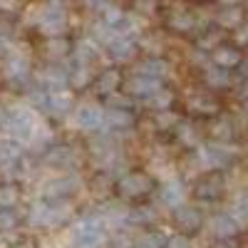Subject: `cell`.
<instances>
[{"mask_svg":"<svg viewBox=\"0 0 248 248\" xmlns=\"http://www.w3.org/2000/svg\"><path fill=\"white\" fill-rule=\"evenodd\" d=\"M20 159V147H17V141H5L3 147H0V164L3 167H15Z\"/></svg>","mask_w":248,"mask_h":248,"instance_id":"30","label":"cell"},{"mask_svg":"<svg viewBox=\"0 0 248 248\" xmlns=\"http://www.w3.org/2000/svg\"><path fill=\"white\" fill-rule=\"evenodd\" d=\"M70 216V206L65 201H47V199H40L30 206L28 218L32 226L37 229H52V226L65 223Z\"/></svg>","mask_w":248,"mask_h":248,"instance_id":"2","label":"cell"},{"mask_svg":"<svg viewBox=\"0 0 248 248\" xmlns=\"http://www.w3.org/2000/svg\"><path fill=\"white\" fill-rule=\"evenodd\" d=\"M214 65L221 70H231L236 65H241V52L236 47H216L214 50Z\"/></svg>","mask_w":248,"mask_h":248,"instance_id":"21","label":"cell"},{"mask_svg":"<svg viewBox=\"0 0 248 248\" xmlns=\"http://www.w3.org/2000/svg\"><path fill=\"white\" fill-rule=\"evenodd\" d=\"M201 164L209 169H223L231 164V152L223 147V144H209V147H201L199 149Z\"/></svg>","mask_w":248,"mask_h":248,"instance_id":"10","label":"cell"},{"mask_svg":"<svg viewBox=\"0 0 248 248\" xmlns=\"http://www.w3.org/2000/svg\"><path fill=\"white\" fill-rule=\"evenodd\" d=\"M154 189H156L154 176L141 171V169H134V171H127V174H122L117 179L114 196L119 201H141V199H147Z\"/></svg>","mask_w":248,"mask_h":248,"instance_id":"1","label":"cell"},{"mask_svg":"<svg viewBox=\"0 0 248 248\" xmlns=\"http://www.w3.org/2000/svg\"><path fill=\"white\" fill-rule=\"evenodd\" d=\"M107 246V233L105 223L97 216L79 218L72 229V248H105Z\"/></svg>","mask_w":248,"mask_h":248,"instance_id":"3","label":"cell"},{"mask_svg":"<svg viewBox=\"0 0 248 248\" xmlns=\"http://www.w3.org/2000/svg\"><path fill=\"white\" fill-rule=\"evenodd\" d=\"M223 191H226V181L221 174H206L194 186V196L199 201H218L223 199Z\"/></svg>","mask_w":248,"mask_h":248,"instance_id":"6","label":"cell"},{"mask_svg":"<svg viewBox=\"0 0 248 248\" xmlns=\"http://www.w3.org/2000/svg\"><path fill=\"white\" fill-rule=\"evenodd\" d=\"M107 122V114L99 105H79L75 109V124L85 132H97Z\"/></svg>","mask_w":248,"mask_h":248,"instance_id":"7","label":"cell"},{"mask_svg":"<svg viewBox=\"0 0 248 248\" xmlns=\"http://www.w3.org/2000/svg\"><path fill=\"white\" fill-rule=\"evenodd\" d=\"M184 199H186V191H184V186L179 181H169V184H164V189H161V203L164 206H169V209H181L184 206Z\"/></svg>","mask_w":248,"mask_h":248,"instance_id":"17","label":"cell"},{"mask_svg":"<svg viewBox=\"0 0 248 248\" xmlns=\"http://www.w3.org/2000/svg\"><path fill=\"white\" fill-rule=\"evenodd\" d=\"M236 40H238V45H248V23L238 30V35H236Z\"/></svg>","mask_w":248,"mask_h":248,"instance_id":"44","label":"cell"},{"mask_svg":"<svg viewBox=\"0 0 248 248\" xmlns=\"http://www.w3.org/2000/svg\"><path fill=\"white\" fill-rule=\"evenodd\" d=\"M107 124H112L114 129H132L134 127V114L127 107H112L107 112Z\"/></svg>","mask_w":248,"mask_h":248,"instance_id":"23","label":"cell"},{"mask_svg":"<svg viewBox=\"0 0 248 248\" xmlns=\"http://www.w3.org/2000/svg\"><path fill=\"white\" fill-rule=\"evenodd\" d=\"M92 35H94L97 43H102V45H109L112 40L119 35V30H117V28H112V25H107V23H102V20H99V23L92 28Z\"/></svg>","mask_w":248,"mask_h":248,"instance_id":"33","label":"cell"},{"mask_svg":"<svg viewBox=\"0 0 248 248\" xmlns=\"http://www.w3.org/2000/svg\"><path fill=\"white\" fill-rule=\"evenodd\" d=\"M174 223H176V229L184 233V236H191L201 229V223H203V216L201 211L196 209V206H181V209H176L174 214Z\"/></svg>","mask_w":248,"mask_h":248,"instance_id":"9","label":"cell"},{"mask_svg":"<svg viewBox=\"0 0 248 248\" xmlns=\"http://www.w3.org/2000/svg\"><path fill=\"white\" fill-rule=\"evenodd\" d=\"M167 248H191V241H189V236L176 233V236L167 238Z\"/></svg>","mask_w":248,"mask_h":248,"instance_id":"42","label":"cell"},{"mask_svg":"<svg viewBox=\"0 0 248 248\" xmlns=\"http://www.w3.org/2000/svg\"><path fill=\"white\" fill-rule=\"evenodd\" d=\"M154 209H149V206H147V209H134L132 214H129V221L132 223H139V226H144V223H152L154 221Z\"/></svg>","mask_w":248,"mask_h":248,"instance_id":"41","label":"cell"},{"mask_svg":"<svg viewBox=\"0 0 248 248\" xmlns=\"http://www.w3.org/2000/svg\"><path fill=\"white\" fill-rule=\"evenodd\" d=\"M77 154L72 147H67V144H55V147H50L45 152V161L50 164V167H57V169H72Z\"/></svg>","mask_w":248,"mask_h":248,"instance_id":"12","label":"cell"},{"mask_svg":"<svg viewBox=\"0 0 248 248\" xmlns=\"http://www.w3.org/2000/svg\"><path fill=\"white\" fill-rule=\"evenodd\" d=\"M20 8H23V0H0V13H5V15H13Z\"/></svg>","mask_w":248,"mask_h":248,"instance_id":"43","label":"cell"},{"mask_svg":"<svg viewBox=\"0 0 248 248\" xmlns=\"http://www.w3.org/2000/svg\"><path fill=\"white\" fill-rule=\"evenodd\" d=\"M107 50H109L114 62H129L137 55V43H134V37H129V35H117L107 45Z\"/></svg>","mask_w":248,"mask_h":248,"instance_id":"13","label":"cell"},{"mask_svg":"<svg viewBox=\"0 0 248 248\" xmlns=\"http://www.w3.org/2000/svg\"><path fill=\"white\" fill-rule=\"evenodd\" d=\"M75 47H72V43L65 37V35H60V37H47L45 40V55L50 57V60H65L70 52H72Z\"/></svg>","mask_w":248,"mask_h":248,"instance_id":"18","label":"cell"},{"mask_svg":"<svg viewBox=\"0 0 248 248\" xmlns=\"http://www.w3.org/2000/svg\"><path fill=\"white\" fill-rule=\"evenodd\" d=\"M209 134H211V139H214L216 144H229V141L233 139V124H231V119H229V117L214 119Z\"/></svg>","mask_w":248,"mask_h":248,"instance_id":"22","label":"cell"},{"mask_svg":"<svg viewBox=\"0 0 248 248\" xmlns=\"http://www.w3.org/2000/svg\"><path fill=\"white\" fill-rule=\"evenodd\" d=\"M154 124H156V129H174V127H179L176 114H171L169 109H167V112H156Z\"/></svg>","mask_w":248,"mask_h":248,"instance_id":"40","label":"cell"},{"mask_svg":"<svg viewBox=\"0 0 248 248\" xmlns=\"http://www.w3.org/2000/svg\"><path fill=\"white\" fill-rule=\"evenodd\" d=\"M5 77H8V82H13V85H25V82L30 79V65H28V60L20 57V55H13L5 62Z\"/></svg>","mask_w":248,"mask_h":248,"instance_id":"15","label":"cell"},{"mask_svg":"<svg viewBox=\"0 0 248 248\" xmlns=\"http://www.w3.org/2000/svg\"><path fill=\"white\" fill-rule=\"evenodd\" d=\"M169 72V67H167V62L164 60H159V57H149V60H144L141 65H139V75H144V77H154V79H161L164 75Z\"/></svg>","mask_w":248,"mask_h":248,"instance_id":"25","label":"cell"},{"mask_svg":"<svg viewBox=\"0 0 248 248\" xmlns=\"http://www.w3.org/2000/svg\"><path fill=\"white\" fill-rule=\"evenodd\" d=\"M94 57V47L90 43H82L75 47V60H77V65H90Z\"/></svg>","mask_w":248,"mask_h":248,"instance_id":"39","label":"cell"},{"mask_svg":"<svg viewBox=\"0 0 248 248\" xmlns=\"http://www.w3.org/2000/svg\"><path fill=\"white\" fill-rule=\"evenodd\" d=\"M179 141L184 144V147H196L199 144V134H196V129L191 127V124H179Z\"/></svg>","mask_w":248,"mask_h":248,"instance_id":"36","label":"cell"},{"mask_svg":"<svg viewBox=\"0 0 248 248\" xmlns=\"http://www.w3.org/2000/svg\"><path fill=\"white\" fill-rule=\"evenodd\" d=\"M119 87H122V75H119V70H114V67L99 72L97 79H94V90H97V94H102V97H112Z\"/></svg>","mask_w":248,"mask_h":248,"instance_id":"16","label":"cell"},{"mask_svg":"<svg viewBox=\"0 0 248 248\" xmlns=\"http://www.w3.org/2000/svg\"><path fill=\"white\" fill-rule=\"evenodd\" d=\"M241 97L248 99V79H246V85H243V90H241Z\"/></svg>","mask_w":248,"mask_h":248,"instance_id":"46","label":"cell"},{"mask_svg":"<svg viewBox=\"0 0 248 248\" xmlns=\"http://www.w3.org/2000/svg\"><path fill=\"white\" fill-rule=\"evenodd\" d=\"M77 189V179L75 176H57V179H50L45 186H43V199L47 201H67Z\"/></svg>","mask_w":248,"mask_h":248,"instance_id":"8","label":"cell"},{"mask_svg":"<svg viewBox=\"0 0 248 248\" xmlns=\"http://www.w3.org/2000/svg\"><path fill=\"white\" fill-rule=\"evenodd\" d=\"M231 216L238 221V223H248V189L241 191L231 206Z\"/></svg>","mask_w":248,"mask_h":248,"instance_id":"31","label":"cell"},{"mask_svg":"<svg viewBox=\"0 0 248 248\" xmlns=\"http://www.w3.org/2000/svg\"><path fill=\"white\" fill-rule=\"evenodd\" d=\"M169 25H171L174 30H179V32H184V30H191V25H194V17H191L189 13H174V15L169 17Z\"/></svg>","mask_w":248,"mask_h":248,"instance_id":"37","label":"cell"},{"mask_svg":"<svg viewBox=\"0 0 248 248\" xmlns=\"http://www.w3.org/2000/svg\"><path fill=\"white\" fill-rule=\"evenodd\" d=\"M132 97H141V99H149L154 92L161 90V82L154 79V77H144V75H134L132 79H127V85H124Z\"/></svg>","mask_w":248,"mask_h":248,"instance_id":"11","label":"cell"},{"mask_svg":"<svg viewBox=\"0 0 248 248\" xmlns=\"http://www.w3.org/2000/svg\"><path fill=\"white\" fill-rule=\"evenodd\" d=\"M147 105L152 107V109H156V112H167L171 105H174V92H169V90H159V92H154L149 99H147Z\"/></svg>","mask_w":248,"mask_h":248,"instance_id":"28","label":"cell"},{"mask_svg":"<svg viewBox=\"0 0 248 248\" xmlns=\"http://www.w3.org/2000/svg\"><path fill=\"white\" fill-rule=\"evenodd\" d=\"M17 201H20V186L13 181L0 184V209H15Z\"/></svg>","mask_w":248,"mask_h":248,"instance_id":"27","label":"cell"},{"mask_svg":"<svg viewBox=\"0 0 248 248\" xmlns=\"http://www.w3.org/2000/svg\"><path fill=\"white\" fill-rule=\"evenodd\" d=\"M72 109V94H67L65 90H60V92H50V114L55 117H65L67 112Z\"/></svg>","mask_w":248,"mask_h":248,"instance_id":"24","label":"cell"},{"mask_svg":"<svg viewBox=\"0 0 248 248\" xmlns=\"http://www.w3.org/2000/svg\"><path fill=\"white\" fill-rule=\"evenodd\" d=\"M238 221L231 216V214H218L216 218H214V233L221 238V241H226V238H233L236 233H238Z\"/></svg>","mask_w":248,"mask_h":248,"instance_id":"19","label":"cell"},{"mask_svg":"<svg viewBox=\"0 0 248 248\" xmlns=\"http://www.w3.org/2000/svg\"><path fill=\"white\" fill-rule=\"evenodd\" d=\"M134 248H167V241H164L161 233H147L134 243Z\"/></svg>","mask_w":248,"mask_h":248,"instance_id":"38","label":"cell"},{"mask_svg":"<svg viewBox=\"0 0 248 248\" xmlns=\"http://www.w3.org/2000/svg\"><path fill=\"white\" fill-rule=\"evenodd\" d=\"M124 10L122 8H117L114 3H107L105 8H102V23H107V25H112V28H119L122 23H124Z\"/></svg>","mask_w":248,"mask_h":248,"instance_id":"32","label":"cell"},{"mask_svg":"<svg viewBox=\"0 0 248 248\" xmlns=\"http://www.w3.org/2000/svg\"><path fill=\"white\" fill-rule=\"evenodd\" d=\"M206 85L214 87V90H223V87L231 85V77H229V72L221 70V67H211L209 72H206Z\"/></svg>","mask_w":248,"mask_h":248,"instance_id":"29","label":"cell"},{"mask_svg":"<svg viewBox=\"0 0 248 248\" xmlns=\"http://www.w3.org/2000/svg\"><path fill=\"white\" fill-rule=\"evenodd\" d=\"M94 79H97V77L92 75L90 65H77V67L70 72V85H72L75 90H85V87H90Z\"/></svg>","mask_w":248,"mask_h":248,"instance_id":"26","label":"cell"},{"mask_svg":"<svg viewBox=\"0 0 248 248\" xmlns=\"http://www.w3.org/2000/svg\"><path fill=\"white\" fill-rule=\"evenodd\" d=\"M20 214L15 209H0V231H15L20 226Z\"/></svg>","mask_w":248,"mask_h":248,"instance_id":"34","label":"cell"},{"mask_svg":"<svg viewBox=\"0 0 248 248\" xmlns=\"http://www.w3.org/2000/svg\"><path fill=\"white\" fill-rule=\"evenodd\" d=\"M189 112L196 114V117H214L218 112V105L211 97H206V94H194L189 99Z\"/></svg>","mask_w":248,"mask_h":248,"instance_id":"20","label":"cell"},{"mask_svg":"<svg viewBox=\"0 0 248 248\" xmlns=\"http://www.w3.org/2000/svg\"><path fill=\"white\" fill-rule=\"evenodd\" d=\"M85 3H87L90 8H99V10H102V8L109 3V0H85Z\"/></svg>","mask_w":248,"mask_h":248,"instance_id":"45","label":"cell"},{"mask_svg":"<svg viewBox=\"0 0 248 248\" xmlns=\"http://www.w3.org/2000/svg\"><path fill=\"white\" fill-rule=\"evenodd\" d=\"M37 30L45 37H60L67 30V10L62 5H45L37 15Z\"/></svg>","mask_w":248,"mask_h":248,"instance_id":"4","label":"cell"},{"mask_svg":"<svg viewBox=\"0 0 248 248\" xmlns=\"http://www.w3.org/2000/svg\"><path fill=\"white\" fill-rule=\"evenodd\" d=\"M67 82H70V72H65L60 65H50L40 72V85H43V90L47 87L50 92H60V90H65Z\"/></svg>","mask_w":248,"mask_h":248,"instance_id":"14","label":"cell"},{"mask_svg":"<svg viewBox=\"0 0 248 248\" xmlns=\"http://www.w3.org/2000/svg\"><path fill=\"white\" fill-rule=\"evenodd\" d=\"M241 17H243L241 8L231 5V8H226V10L218 15V23H221L223 28H236V25H241Z\"/></svg>","mask_w":248,"mask_h":248,"instance_id":"35","label":"cell"},{"mask_svg":"<svg viewBox=\"0 0 248 248\" xmlns=\"http://www.w3.org/2000/svg\"><path fill=\"white\" fill-rule=\"evenodd\" d=\"M5 127H8V132H10L13 139H17V141H28V139L32 137V132H35L32 112L25 109V107L13 109V112L8 114V119H5Z\"/></svg>","mask_w":248,"mask_h":248,"instance_id":"5","label":"cell"},{"mask_svg":"<svg viewBox=\"0 0 248 248\" xmlns=\"http://www.w3.org/2000/svg\"><path fill=\"white\" fill-rule=\"evenodd\" d=\"M5 119H8V114H3V109H0V124H5Z\"/></svg>","mask_w":248,"mask_h":248,"instance_id":"47","label":"cell"}]
</instances>
